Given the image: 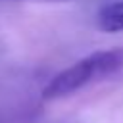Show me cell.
<instances>
[{"label":"cell","mask_w":123,"mask_h":123,"mask_svg":"<svg viewBox=\"0 0 123 123\" xmlns=\"http://www.w3.org/2000/svg\"><path fill=\"white\" fill-rule=\"evenodd\" d=\"M96 81H104V77H102V73H100L96 56H94V52H92L90 56L75 62L73 65L65 67V69L60 71L56 77H52L50 83L42 88L40 98H42L44 102L62 100V98H67V96L79 92L83 86H86V85H90V83H96Z\"/></svg>","instance_id":"6da1fadb"},{"label":"cell","mask_w":123,"mask_h":123,"mask_svg":"<svg viewBox=\"0 0 123 123\" xmlns=\"http://www.w3.org/2000/svg\"><path fill=\"white\" fill-rule=\"evenodd\" d=\"M98 27L104 33L123 31V0L110 2L98 12Z\"/></svg>","instance_id":"7a4b0ae2"}]
</instances>
